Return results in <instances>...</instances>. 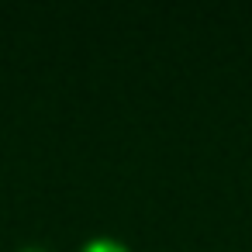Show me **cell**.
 Returning <instances> with one entry per match:
<instances>
[{
  "mask_svg": "<svg viewBox=\"0 0 252 252\" xmlns=\"http://www.w3.org/2000/svg\"><path fill=\"white\" fill-rule=\"evenodd\" d=\"M87 252H125L121 245H114V242H90L87 245Z\"/></svg>",
  "mask_w": 252,
  "mask_h": 252,
  "instance_id": "cell-1",
  "label": "cell"
},
{
  "mask_svg": "<svg viewBox=\"0 0 252 252\" xmlns=\"http://www.w3.org/2000/svg\"><path fill=\"white\" fill-rule=\"evenodd\" d=\"M28 252H38V249H28Z\"/></svg>",
  "mask_w": 252,
  "mask_h": 252,
  "instance_id": "cell-2",
  "label": "cell"
}]
</instances>
